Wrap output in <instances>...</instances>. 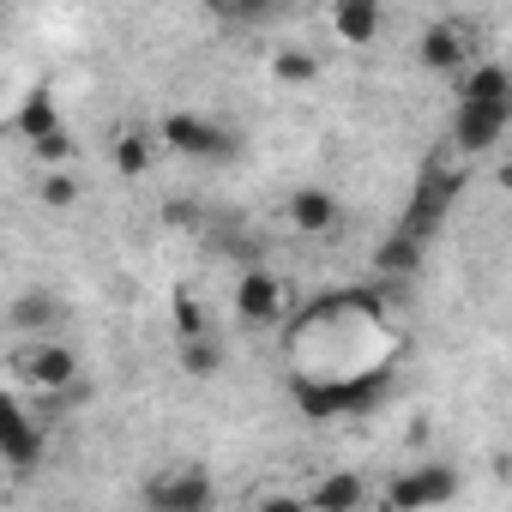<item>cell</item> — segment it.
<instances>
[{"label": "cell", "instance_id": "cell-6", "mask_svg": "<svg viewBox=\"0 0 512 512\" xmlns=\"http://www.w3.org/2000/svg\"><path fill=\"white\" fill-rule=\"evenodd\" d=\"M163 145H169V151H181V157H229V151H235V139H229L217 121L193 115V109L163 115Z\"/></svg>", "mask_w": 512, "mask_h": 512}, {"label": "cell", "instance_id": "cell-25", "mask_svg": "<svg viewBox=\"0 0 512 512\" xmlns=\"http://www.w3.org/2000/svg\"><path fill=\"white\" fill-rule=\"evenodd\" d=\"M0 19H7V0H0Z\"/></svg>", "mask_w": 512, "mask_h": 512}, {"label": "cell", "instance_id": "cell-11", "mask_svg": "<svg viewBox=\"0 0 512 512\" xmlns=\"http://www.w3.org/2000/svg\"><path fill=\"white\" fill-rule=\"evenodd\" d=\"M290 223H296L302 235H332V229H338V199H332L326 187H296V193H290Z\"/></svg>", "mask_w": 512, "mask_h": 512}, {"label": "cell", "instance_id": "cell-7", "mask_svg": "<svg viewBox=\"0 0 512 512\" xmlns=\"http://www.w3.org/2000/svg\"><path fill=\"white\" fill-rule=\"evenodd\" d=\"M13 368H19V380H25L31 392H67V386L79 380V356H73L67 344H25Z\"/></svg>", "mask_w": 512, "mask_h": 512}, {"label": "cell", "instance_id": "cell-20", "mask_svg": "<svg viewBox=\"0 0 512 512\" xmlns=\"http://www.w3.org/2000/svg\"><path fill=\"white\" fill-rule=\"evenodd\" d=\"M272 7H278V0H211V13L229 19V25H260Z\"/></svg>", "mask_w": 512, "mask_h": 512}, {"label": "cell", "instance_id": "cell-14", "mask_svg": "<svg viewBox=\"0 0 512 512\" xmlns=\"http://www.w3.org/2000/svg\"><path fill=\"white\" fill-rule=\"evenodd\" d=\"M13 127L25 133V139H43V133H55L61 127V109H55V91L49 85H37L25 103H19V115H13Z\"/></svg>", "mask_w": 512, "mask_h": 512}, {"label": "cell", "instance_id": "cell-8", "mask_svg": "<svg viewBox=\"0 0 512 512\" xmlns=\"http://www.w3.org/2000/svg\"><path fill=\"white\" fill-rule=\"evenodd\" d=\"M380 19H386L380 0H332V37L344 49H368L380 37Z\"/></svg>", "mask_w": 512, "mask_h": 512}, {"label": "cell", "instance_id": "cell-4", "mask_svg": "<svg viewBox=\"0 0 512 512\" xmlns=\"http://www.w3.org/2000/svg\"><path fill=\"white\" fill-rule=\"evenodd\" d=\"M506 121H512V103H458L452 115V145L464 157H482L506 139Z\"/></svg>", "mask_w": 512, "mask_h": 512}, {"label": "cell", "instance_id": "cell-24", "mask_svg": "<svg viewBox=\"0 0 512 512\" xmlns=\"http://www.w3.org/2000/svg\"><path fill=\"white\" fill-rule=\"evenodd\" d=\"M19 416H31V410H25V404H19L13 392H0V428H13Z\"/></svg>", "mask_w": 512, "mask_h": 512}, {"label": "cell", "instance_id": "cell-3", "mask_svg": "<svg viewBox=\"0 0 512 512\" xmlns=\"http://www.w3.org/2000/svg\"><path fill=\"white\" fill-rule=\"evenodd\" d=\"M235 320L241 326H278L284 320V278L266 266H247L235 278Z\"/></svg>", "mask_w": 512, "mask_h": 512}, {"label": "cell", "instance_id": "cell-21", "mask_svg": "<svg viewBox=\"0 0 512 512\" xmlns=\"http://www.w3.org/2000/svg\"><path fill=\"white\" fill-rule=\"evenodd\" d=\"M416 260H422V241H410V235H392L380 247V272H416Z\"/></svg>", "mask_w": 512, "mask_h": 512}, {"label": "cell", "instance_id": "cell-15", "mask_svg": "<svg viewBox=\"0 0 512 512\" xmlns=\"http://www.w3.org/2000/svg\"><path fill=\"white\" fill-rule=\"evenodd\" d=\"M55 320H61V302L43 296V290H37V296H19V302L7 308V326H13V332H49Z\"/></svg>", "mask_w": 512, "mask_h": 512}, {"label": "cell", "instance_id": "cell-13", "mask_svg": "<svg viewBox=\"0 0 512 512\" xmlns=\"http://www.w3.org/2000/svg\"><path fill=\"white\" fill-rule=\"evenodd\" d=\"M302 500L320 506V512H356V506H368V482H362V476H326V482H314Z\"/></svg>", "mask_w": 512, "mask_h": 512}, {"label": "cell", "instance_id": "cell-18", "mask_svg": "<svg viewBox=\"0 0 512 512\" xmlns=\"http://www.w3.org/2000/svg\"><path fill=\"white\" fill-rule=\"evenodd\" d=\"M272 79H284V85H314V79H320V61L302 55V49H284V55H272Z\"/></svg>", "mask_w": 512, "mask_h": 512}, {"label": "cell", "instance_id": "cell-23", "mask_svg": "<svg viewBox=\"0 0 512 512\" xmlns=\"http://www.w3.org/2000/svg\"><path fill=\"white\" fill-rule=\"evenodd\" d=\"M175 332H181V338H199V332H211V320H205V308L181 296V302H175Z\"/></svg>", "mask_w": 512, "mask_h": 512}, {"label": "cell", "instance_id": "cell-1", "mask_svg": "<svg viewBox=\"0 0 512 512\" xmlns=\"http://www.w3.org/2000/svg\"><path fill=\"white\" fill-rule=\"evenodd\" d=\"M458 193H464V175H458V169H446V163H434V169L416 181V193H410V205H404L398 235L428 241V235L446 223V211H452V199H458Z\"/></svg>", "mask_w": 512, "mask_h": 512}, {"label": "cell", "instance_id": "cell-2", "mask_svg": "<svg viewBox=\"0 0 512 512\" xmlns=\"http://www.w3.org/2000/svg\"><path fill=\"white\" fill-rule=\"evenodd\" d=\"M211 500H217V488L193 464H169L145 482V506H157V512H205Z\"/></svg>", "mask_w": 512, "mask_h": 512}, {"label": "cell", "instance_id": "cell-19", "mask_svg": "<svg viewBox=\"0 0 512 512\" xmlns=\"http://www.w3.org/2000/svg\"><path fill=\"white\" fill-rule=\"evenodd\" d=\"M115 169L121 175H151V139L145 133H121L115 139Z\"/></svg>", "mask_w": 512, "mask_h": 512}, {"label": "cell", "instance_id": "cell-12", "mask_svg": "<svg viewBox=\"0 0 512 512\" xmlns=\"http://www.w3.org/2000/svg\"><path fill=\"white\" fill-rule=\"evenodd\" d=\"M37 458H43V428H37L31 416H19L13 428H0V464H7V476L31 470Z\"/></svg>", "mask_w": 512, "mask_h": 512}, {"label": "cell", "instance_id": "cell-9", "mask_svg": "<svg viewBox=\"0 0 512 512\" xmlns=\"http://www.w3.org/2000/svg\"><path fill=\"white\" fill-rule=\"evenodd\" d=\"M416 61H422L428 73H458V67L470 61V31H464V25H428L422 43H416Z\"/></svg>", "mask_w": 512, "mask_h": 512}, {"label": "cell", "instance_id": "cell-22", "mask_svg": "<svg viewBox=\"0 0 512 512\" xmlns=\"http://www.w3.org/2000/svg\"><path fill=\"white\" fill-rule=\"evenodd\" d=\"M31 151H37V157H43L49 169H61V163L73 157V139H67L61 127H55V133H43V139H31Z\"/></svg>", "mask_w": 512, "mask_h": 512}, {"label": "cell", "instance_id": "cell-16", "mask_svg": "<svg viewBox=\"0 0 512 512\" xmlns=\"http://www.w3.org/2000/svg\"><path fill=\"white\" fill-rule=\"evenodd\" d=\"M79 193H85V181H79V175H73L67 163H61V169H43V175H37V199H43L49 211H73V205H79Z\"/></svg>", "mask_w": 512, "mask_h": 512}, {"label": "cell", "instance_id": "cell-10", "mask_svg": "<svg viewBox=\"0 0 512 512\" xmlns=\"http://www.w3.org/2000/svg\"><path fill=\"white\" fill-rule=\"evenodd\" d=\"M452 79H458V103H512V79L500 61H464Z\"/></svg>", "mask_w": 512, "mask_h": 512}, {"label": "cell", "instance_id": "cell-26", "mask_svg": "<svg viewBox=\"0 0 512 512\" xmlns=\"http://www.w3.org/2000/svg\"><path fill=\"white\" fill-rule=\"evenodd\" d=\"M0 482H7V464H0Z\"/></svg>", "mask_w": 512, "mask_h": 512}, {"label": "cell", "instance_id": "cell-5", "mask_svg": "<svg viewBox=\"0 0 512 512\" xmlns=\"http://www.w3.org/2000/svg\"><path fill=\"white\" fill-rule=\"evenodd\" d=\"M386 506H398V512H422V506H446V500H458V476L446 470V464H416V470H404L386 494H380Z\"/></svg>", "mask_w": 512, "mask_h": 512}, {"label": "cell", "instance_id": "cell-17", "mask_svg": "<svg viewBox=\"0 0 512 512\" xmlns=\"http://www.w3.org/2000/svg\"><path fill=\"white\" fill-rule=\"evenodd\" d=\"M217 368H223V344H217L211 332L181 338V374H187V380H211Z\"/></svg>", "mask_w": 512, "mask_h": 512}]
</instances>
